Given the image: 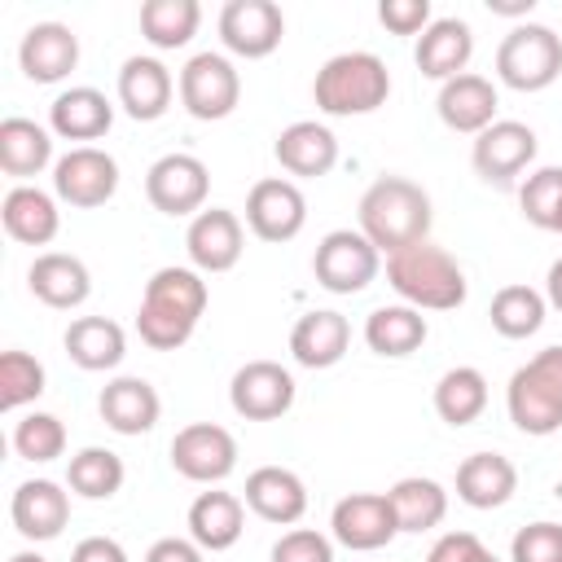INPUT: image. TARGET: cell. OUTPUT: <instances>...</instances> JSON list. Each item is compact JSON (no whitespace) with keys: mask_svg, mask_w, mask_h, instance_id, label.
Segmentation results:
<instances>
[{"mask_svg":"<svg viewBox=\"0 0 562 562\" xmlns=\"http://www.w3.org/2000/svg\"><path fill=\"white\" fill-rule=\"evenodd\" d=\"M61 342H66V356L79 369H88V373L114 369L123 360V351H127V338H123V329L110 316H79V321H70Z\"/></svg>","mask_w":562,"mask_h":562,"instance_id":"1f68e13d","label":"cell"},{"mask_svg":"<svg viewBox=\"0 0 562 562\" xmlns=\"http://www.w3.org/2000/svg\"><path fill=\"white\" fill-rule=\"evenodd\" d=\"M378 246L360 228H334L312 255V272L329 294H360L378 277Z\"/></svg>","mask_w":562,"mask_h":562,"instance_id":"52a82bcc","label":"cell"},{"mask_svg":"<svg viewBox=\"0 0 562 562\" xmlns=\"http://www.w3.org/2000/svg\"><path fill=\"white\" fill-rule=\"evenodd\" d=\"M544 307H549V299L540 290H531V285H505V290H496L487 316H492V329L501 338H527V334H536L544 325Z\"/></svg>","mask_w":562,"mask_h":562,"instance_id":"74e56055","label":"cell"},{"mask_svg":"<svg viewBox=\"0 0 562 562\" xmlns=\"http://www.w3.org/2000/svg\"><path fill=\"white\" fill-rule=\"evenodd\" d=\"M514 487H518V470L501 452H474L457 465V496L470 509H496L514 496Z\"/></svg>","mask_w":562,"mask_h":562,"instance_id":"f546056e","label":"cell"},{"mask_svg":"<svg viewBox=\"0 0 562 562\" xmlns=\"http://www.w3.org/2000/svg\"><path fill=\"white\" fill-rule=\"evenodd\" d=\"M171 88H176L171 70L158 57H127L119 70V105L140 123H154L167 114Z\"/></svg>","mask_w":562,"mask_h":562,"instance_id":"cb8c5ba5","label":"cell"},{"mask_svg":"<svg viewBox=\"0 0 562 562\" xmlns=\"http://www.w3.org/2000/svg\"><path fill=\"white\" fill-rule=\"evenodd\" d=\"M40 395H44V364L26 351H4L0 356V408L13 413Z\"/></svg>","mask_w":562,"mask_h":562,"instance_id":"ab89813d","label":"cell"},{"mask_svg":"<svg viewBox=\"0 0 562 562\" xmlns=\"http://www.w3.org/2000/svg\"><path fill=\"white\" fill-rule=\"evenodd\" d=\"M549 303L562 312V259H553V268H549Z\"/></svg>","mask_w":562,"mask_h":562,"instance_id":"f907efd6","label":"cell"},{"mask_svg":"<svg viewBox=\"0 0 562 562\" xmlns=\"http://www.w3.org/2000/svg\"><path fill=\"white\" fill-rule=\"evenodd\" d=\"M272 154H277V162H281L290 176L316 180V176H329V171H334V162H338V140H334V132H329L325 123L299 119V123H290V127L277 136Z\"/></svg>","mask_w":562,"mask_h":562,"instance_id":"44dd1931","label":"cell"},{"mask_svg":"<svg viewBox=\"0 0 562 562\" xmlns=\"http://www.w3.org/2000/svg\"><path fill=\"white\" fill-rule=\"evenodd\" d=\"M272 562H334V544L312 527H294L272 544Z\"/></svg>","mask_w":562,"mask_h":562,"instance_id":"ee69618b","label":"cell"},{"mask_svg":"<svg viewBox=\"0 0 562 562\" xmlns=\"http://www.w3.org/2000/svg\"><path fill=\"white\" fill-rule=\"evenodd\" d=\"M347 342H351V325L342 312H307L299 316V325L290 329V356L303 364V369H329L347 356Z\"/></svg>","mask_w":562,"mask_h":562,"instance_id":"83f0119b","label":"cell"},{"mask_svg":"<svg viewBox=\"0 0 562 562\" xmlns=\"http://www.w3.org/2000/svg\"><path fill=\"white\" fill-rule=\"evenodd\" d=\"M426 562H496V553H487L474 531H448V536L435 540Z\"/></svg>","mask_w":562,"mask_h":562,"instance_id":"bcb514c9","label":"cell"},{"mask_svg":"<svg viewBox=\"0 0 562 562\" xmlns=\"http://www.w3.org/2000/svg\"><path fill=\"white\" fill-rule=\"evenodd\" d=\"M364 342L378 356H413L426 342V316L408 303L373 307L369 321H364Z\"/></svg>","mask_w":562,"mask_h":562,"instance_id":"836d02e7","label":"cell"},{"mask_svg":"<svg viewBox=\"0 0 562 562\" xmlns=\"http://www.w3.org/2000/svg\"><path fill=\"white\" fill-rule=\"evenodd\" d=\"M246 505L263 518V522H299L303 509H307V487L294 470L285 465H259L246 474Z\"/></svg>","mask_w":562,"mask_h":562,"instance_id":"7402d4cb","label":"cell"},{"mask_svg":"<svg viewBox=\"0 0 562 562\" xmlns=\"http://www.w3.org/2000/svg\"><path fill=\"white\" fill-rule=\"evenodd\" d=\"M518 202H522L527 224L553 228V220H558V211H562V167H540L536 176H527Z\"/></svg>","mask_w":562,"mask_h":562,"instance_id":"b9f144b4","label":"cell"},{"mask_svg":"<svg viewBox=\"0 0 562 562\" xmlns=\"http://www.w3.org/2000/svg\"><path fill=\"white\" fill-rule=\"evenodd\" d=\"M487 408V378L474 364H457L435 382V413L448 426H470Z\"/></svg>","mask_w":562,"mask_h":562,"instance_id":"e575fe53","label":"cell"},{"mask_svg":"<svg viewBox=\"0 0 562 562\" xmlns=\"http://www.w3.org/2000/svg\"><path fill=\"white\" fill-rule=\"evenodd\" d=\"M246 224L259 241H290L303 233L307 224V198L294 180H281V176H268L250 189L246 198Z\"/></svg>","mask_w":562,"mask_h":562,"instance_id":"4fadbf2b","label":"cell"},{"mask_svg":"<svg viewBox=\"0 0 562 562\" xmlns=\"http://www.w3.org/2000/svg\"><path fill=\"white\" fill-rule=\"evenodd\" d=\"M553 233H562V211H558V220H553Z\"/></svg>","mask_w":562,"mask_h":562,"instance_id":"f5cc1de1","label":"cell"},{"mask_svg":"<svg viewBox=\"0 0 562 562\" xmlns=\"http://www.w3.org/2000/svg\"><path fill=\"white\" fill-rule=\"evenodd\" d=\"M312 97H316V110L338 119L373 114L391 97V70L378 53H338L316 70Z\"/></svg>","mask_w":562,"mask_h":562,"instance_id":"277c9868","label":"cell"},{"mask_svg":"<svg viewBox=\"0 0 562 562\" xmlns=\"http://www.w3.org/2000/svg\"><path fill=\"white\" fill-rule=\"evenodd\" d=\"M378 22L391 35H422L430 26V0H382Z\"/></svg>","mask_w":562,"mask_h":562,"instance_id":"f6af8a7d","label":"cell"},{"mask_svg":"<svg viewBox=\"0 0 562 562\" xmlns=\"http://www.w3.org/2000/svg\"><path fill=\"white\" fill-rule=\"evenodd\" d=\"M26 285H31V294H35L44 307H57V312L79 307V303L92 294V277H88L83 259L61 255V250L35 255V263H31V272H26Z\"/></svg>","mask_w":562,"mask_h":562,"instance_id":"603a6c76","label":"cell"},{"mask_svg":"<svg viewBox=\"0 0 562 562\" xmlns=\"http://www.w3.org/2000/svg\"><path fill=\"white\" fill-rule=\"evenodd\" d=\"M48 162H53V136L40 123L18 119V114L0 123V167H4V176L26 180V176H40Z\"/></svg>","mask_w":562,"mask_h":562,"instance_id":"d6a6232c","label":"cell"},{"mask_svg":"<svg viewBox=\"0 0 562 562\" xmlns=\"http://www.w3.org/2000/svg\"><path fill=\"white\" fill-rule=\"evenodd\" d=\"M246 531V505L241 496L233 492H202L193 505H189V540L198 549H233Z\"/></svg>","mask_w":562,"mask_h":562,"instance_id":"f1b7e54d","label":"cell"},{"mask_svg":"<svg viewBox=\"0 0 562 562\" xmlns=\"http://www.w3.org/2000/svg\"><path fill=\"white\" fill-rule=\"evenodd\" d=\"M13 452L22 461H57L66 452V426L53 413H31L13 426Z\"/></svg>","mask_w":562,"mask_h":562,"instance_id":"60d3db41","label":"cell"},{"mask_svg":"<svg viewBox=\"0 0 562 562\" xmlns=\"http://www.w3.org/2000/svg\"><path fill=\"white\" fill-rule=\"evenodd\" d=\"M496 75L505 88L514 92H540L562 75V40L540 26V22H522L514 26L501 48H496Z\"/></svg>","mask_w":562,"mask_h":562,"instance_id":"8992f818","label":"cell"},{"mask_svg":"<svg viewBox=\"0 0 562 562\" xmlns=\"http://www.w3.org/2000/svg\"><path fill=\"white\" fill-rule=\"evenodd\" d=\"M285 35V18L272 0H228L220 9V40L237 57H268Z\"/></svg>","mask_w":562,"mask_h":562,"instance_id":"9a60e30c","label":"cell"},{"mask_svg":"<svg viewBox=\"0 0 562 562\" xmlns=\"http://www.w3.org/2000/svg\"><path fill=\"white\" fill-rule=\"evenodd\" d=\"M329 527H334V540L356 549V553H369V549H382L400 536V522H395V509H391V496L386 492H351L334 505L329 514Z\"/></svg>","mask_w":562,"mask_h":562,"instance_id":"7c38bea8","label":"cell"},{"mask_svg":"<svg viewBox=\"0 0 562 562\" xmlns=\"http://www.w3.org/2000/svg\"><path fill=\"white\" fill-rule=\"evenodd\" d=\"M228 400H233V413L246 422H277L294 404V378L277 360H250L233 373Z\"/></svg>","mask_w":562,"mask_h":562,"instance_id":"5bb4252c","label":"cell"},{"mask_svg":"<svg viewBox=\"0 0 562 562\" xmlns=\"http://www.w3.org/2000/svg\"><path fill=\"white\" fill-rule=\"evenodd\" d=\"M97 408L114 435H145V430H154L162 400L145 378H114V382H105Z\"/></svg>","mask_w":562,"mask_h":562,"instance_id":"d4e9b609","label":"cell"},{"mask_svg":"<svg viewBox=\"0 0 562 562\" xmlns=\"http://www.w3.org/2000/svg\"><path fill=\"white\" fill-rule=\"evenodd\" d=\"M171 465L193 483H220L237 470V439L215 422H193L171 439Z\"/></svg>","mask_w":562,"mask_h":562,"instance_id":"8fae6325","label":"cell"},{"mask_svg":"<svg viewBox=\"0 0 562 562\" xmlns=\"http://www.w3.org/2000/svg\"><path fill=\"white\" fill-rule=\"evenodd\" d=\"M114 123V105L97 88H70L48 105V127L66 140H97Z\"/></svg>","mask_w":562,"mask_h":562,"instance_id":"4dcf8cb0","label":"cell"},{"mask_svg":"<svg viewBox=\"0 0 562 562\" xmlns=\"http://www.w3.org/2000/svg\"><path fill=\"white\" fill-rule=\"evenodd\" d=\"M180 101L193 119L202 123H215V119H228L241 101V75L228 57L220 53H198L184 61L180 70Z\"/></svg>","mask_w":562,"mask_h":562,"instance_id":"ba28073f","label":"cell"},{"mask_svg":"<svg viewBox=\"0 0 562 562\" xmlns=\"http://www.w3.org/2000/svg\"><path fill=\"white\" fill-rule=\"evenodd\" d=\"M184 250L193 259L198 272H228L241 250H246V233H241V220L224 206H211V211H198L189 220V233H184Z\"/></svg>","mask_w":562,"mask_h":562,"instance_id":"e0dca14e","label":"cell"},{"mask_svg":"<svg viewBox=\"0 0 562 562\" xmlns=\"http://www.w3.org/2000/svg\"><path fill=\"white\" fill-rule=\"evenodd\" d=\"M9 562H48V558H40V553H31V549H26V553H13Z\"/></svg>","mask_w":562,"mask_h":562,"instance_id":"816d5d0a","label":"cell"},{"mask_svg":"<svg viewBox=\"0 0 562 562\" xmlns=\"http://www.w3.org/2000/svg\"><path fill=\"white\" fill-rule=\"evenodd\" d=\"M386 281L417 312H452L465 303L461 263L443 246H430V241H417V246L386 255Z\"/></svg>","mask_w":562,"mask_h":562,"instance_id":"3957f363","label":"cell"},{"mask_svg":"<svg viewBox=\"0 0 562 562\" xmlns=\"http://www.w3.org/2000/svg\"><path fill=\"white\" fill-rule=\"evenodd\" d=\"M66 483H70V492H79L88 501H110L123 487V457L110 448H83L70 457Z\"/></svg>","mask_w":562,"mask_h":562,"instance_id":"f35d334b","label":"cell"},{"mask_svg":"<svg viewBox=\"0 0 562 562\" xmlns=\"http://www.w3.org/2000/svg\"><path fill=\"white\" fill-rule=\"evenodd\" d=\"M505 404L522 435H553L562 426V347H544L514 369Z\"/></svg>","mask_w":562,"mask_h":562,"instance_id":"5b68a950","label":"cell"},{"mask_svg":"<svg viewBox=\"0 0 562 562\" xmlns=\"http://www.w3.org/2000/svg\"><path fill=\"white\" fill-rule=\"evenodd\" d=\"M514 562H562V522H531L509 544Z\"/></svg>","mask_w":562,"mask_h":562,"instance_id":"7bdbcfd3","label":"cell"},{"mask_svg":"<svg viewBox=\"0 0 562 562\" xmlns=\"http://www.w3.org/2000/svg\"><path fill=\"white\" fill-rule=\"evenodd\" d=\"M536 0H487L492 13H505V18H518V13H531Z\"/></svg>","mask_w":562,"mask_h":562,"instance_id":"681fc988","label":"cell"},{"mask_svg":"<svg viewBox=\"0 0 562 562\" xmlns=\"http://www.w3.org/2000/svg\"><path fill=\"white\" fill-rule=\"evenodd\" d=\"M470 53H474L470 26H465L461 18H435V22L417 35V53H413V57H417V70H422L426 79L448 83V79L465 75Z\"/></svg>","mask_w":562,"mask_h":562,"instance_id":"ffe728a7","label":"cell"},{"mask_svg":"<svg viewBox=\"0 0 562 562\" xmlns=\"http://www.w3.org/2000/svg\"><path fill=\"white\" fill-rule=\"evenodd\" d=\"M0 220H4V233L22 246H48L61 228L57 202L35 184H13L0 202Z\"/></svg>","mask_w":562,"mask_h":562,"instance_id":"4316f807","label":"cell"},{"mask_svg":"<svg viewBox=\"0 0 562 562\" xmlns=\"http://www.w3.org/2000/svg\"><path fill=\"white\" fill-rule=\"evenodd\" d=\"M145 562H202V549L193 540H180V536H162L149 544Z\"/></svg>","mask_w":562,"mask_h":562,"instance_id":"c3c4849f","label":"cell"},{"mask_svg":"<svg viewBox=\"0 0 562 562\" xmlns=\"http://www.w3.org/2000/svg\"><path fill=\"white\" fill-rule=\"evenodd\" d=\"M202 9L198 0H145L140 4V35L154 48H184L198 35Z\"/></svg>","mask_w":562,"mask_h":562,"instance_id":"8d00e7d4","label":"cell"},{"mask_svg":"<svg viewBox=\"0 0 562 562\" xmlns=\"http://www.w3.org/2000/svg\"><path fill=\"white\" fill-rule=\"evenodd\" d=\"M53 189L70 206H83V211L105 206L114 198V189H119V162L97 145H75L70 154L57 158Z\"/></svg>","mask_w":562,"mask_h":562,"instance_id":"9c48e42d","label":"cell"},{"mask_svg":"<svg viewBox=\"0 0 562 562\" xmlns=\"http://www.w3.org/2000/svg\"><path fill=\"white\" fill-rule=\"evenodd\" d=\"M386 496H391V509H395L400 531H430L448 514V492L435 479H422V474L400 479Z\"/></svg>","mask_w":562,"mask_h":562,"instance_id":"d590c367","label":"cell"},{"mask_svg":"<svg viewBox=\"0 0 562 562\" xmlns=\"http://www.w3.org/2000/svg\"><path fill=\"white\" fill-rule=\"evenodd\" d=\"M531 158H536V132L518 119H496L474 136L470 149V162L487 184H509Z\"/></svg>","mask_w":562,"mask_h":562,"instance_id":"2e32d148","label":"cell"},{"mask_svg":"<svg viewBox=\"0 0 562 562\" xmlns=\"http://www.w3.org/2000/svg\"><path fill=\"white\" fill-rule=\"evenodd\" d=\"M211 303V290L198 268H158L145 281L140 307H136V329L140 342L154 351H176L193 338L202 312Z\"/></svg>","mask_w":562,"mask_h":562,"instance_id":"6da1fadb","label":"cell"},{"mask_svg":"<svg viewBox=\"0 0 562 562\" xmlns=\"http://www.w3.org/2000/svg\"><path fill=\"white\" fill-rule=\"evenodd\" d=\"M18 66L31 83H57L79 66V35L61 22H35L18 44Z\"/></svg>","mask_w":562,"mask_h":562,"instance_id":"ac0fdd59","label":"cell"},{"mask_svg":"<svg viewBox=\"0 0 562 562\" xmlns=\"http://www.w3.org/2000/svg\"><path fill=\"white\" fill-rule=\"evenodd\" d=\"M9 518L26 540H57L61 527L70 522V496L53 479H31L13 492Z\"/></svg>","mask_w":562,"mask_h":562,"instance_id":"d6986e66","label":"cell"},{"mask_svg":"<svg viewBox=\"0 0 562 562\" xmlns=\"http://www.w3.org/2000/svg\"><path fill=\"white\" fill-rule=\"evenodd\" d=\"M70 562H127V553H123V544L110 540V536H88V540L75 544Z\"/></svg>","mask_w":562,"mask_h":562,"instance_id":"7dc6e473","label":"cell"},{"mask_svg":"<svg viewBox=\"0 0 562 562\" xmlns=\"http://www.w3.org/2000/svg\"><path fill=\"white\" fill-rule=\"evenodd\" d=\"M360 233L386 255L426 241V233H430V198H426V189L413 184L408 176L373 180L364 189V198H360Z\"/></svg>","mask_w":562,"mask_h":562,"instance_id":"7a4b0ae2","label":"cell"},{"mask_svg":"<svg viewBox=\"0 0 562 562\" xmlns=\"http://www.w3.org/2000/svg\"><path fill=\"white\" fill-rule=\"evenodd\" d=\"M145 193L162 215H193L211 193V171L193 154H162L145 171Z\"/></svg>","mask_w":562,"mask_h":562,"instance_id":"30bf717a","label":"cell"},{"mask_svg":"<svg viewBox=\"0 0 562 562\" xmlns=\"http://www.w3.org/2000/svg\"><path fill=\"white\" fill-rule=\"evenodd\" d=\"M439 119L452 127V132H483V127H492L496 123V88H492V79H483V75H474V70H465V75H457V79H448L443 88H439Z\"/></svg>","mask_w":562,"mask_h":562,"instance_id":"484cf974","label":"cell"}]
</instances>
